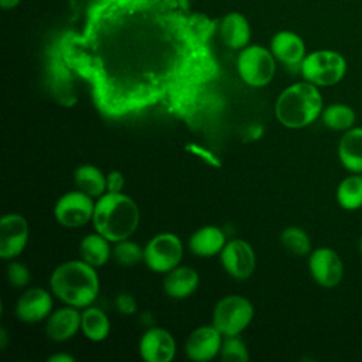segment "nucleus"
<instances>
[{
    "label": "nucleus",
    "mask_w": 362,
    "mask_h": 362,
    "mask_svg": "<svg viewBox=\"0 0 362 362\" xmlns=\"http://www.w3.org/2000/svg\"><path fill=\"white\" fill-rule=\"evenodd\" d=\"M28 223L20 214H7L0 219V257L14 259L25 247Z\"/></svg>",
    "instance_id": "12"
},
{
    "label": "nucleus",
    "mask_w": 362,
    "mask_h": 362,
    "mask_svg": "<svg viewBox=\"0 0 362 362\" xmlns=\"http://www.w3.org/2000/svg\"><path fill=\"white\" fill-rule=\"evenodd\" d=\"M139 352L146 362H171L177 352V344L167 329L154 327L141 335Z\"/></svg>",
    "instance_id": "13"
},
{
    "label": "nucleus",
    "mask_w": 362,
    "mask_h": 362,
    "mask_svg": "<svg viewBox=\"0 0 362 362\" xmlns=\"http://www.w3.org/2000/svg\"><path fill=\"white\" fill-rule=\"evenodd\" d=\"M218 34L223 45L230 49H243L250 42L252 28L249 20L238 11L225 14L218 23Z\"/></svg>",
    "instance_id": "19"
},
{
    "label": "nucleus",
    "mask_w": 362,
    "mask_h": 362,
    "mask_svg": "<svg viewBox=\"0 0 362 362\" xmlns=\"http://www.w3.org/2000/svg\"><path fill=\"white\" fill-rule=\"evenodd\" d=\"M6 273H7V280L10 281V284L14 287H18V288L27 286L31 280V274H30V270L27 269V266L20 262H16V260L8 263Z\"/></svg>",
    "instance_id": "31"
},
{
    "label": "nucleus",
    "mask_w": 362,
    "mask_h": 362,
    "mask_svg": "<svg viewBox=\"0 0 362 362\" xmlns=\"http://www.w3.org/2000/svg\"><path fill=\"white\" fill-rule=\"evenodd\" d=\"M52 310V296L41 287H34L24 291L16 304V315L27 324L40 322L49 317Z\"/></svg>",
    "instance_id": "15"
},
{
    "label": "nucleus",
    "mask_w": 362,
    "mask_h": 362,
    "mask_svg": "<svg viewBox=\"0 0 362 362\" xmlns=\"http://www.w3.org/2000/svg\"><path fill=\"white\" fill-rule=\"evenodd\" d=\"M124 187V175L115 170L106 175V192H122Z\"/></svg>",
    "instance_id": "34"
},
{
    "label": "nucleus",
    "mask_w": 362,
    "mask_h": 362,
    "mask_svg": "<svg viewBox=\"0 0 362 362\" xmlns=\"http://www.w3.org/2000/svg\"><path fill=\"white\" fill-rule=\"evenodd\" d=\"M95 202L86 192L78 189L64 194L54 206V216L65 228H79L93 218Z\"/></svg>",
    "instance_id": "9"
},
{
    "label": "nucleus",
    "mask_w": 362,
    "mask_h": 362,
    "mask_svg": "<svg viewBox=\"0 0 362 362\" xmlns=\"http://www.w3.org/2000/svg\"><path fill=\"white\" fill-rule=\"evenodd\" d=\"M6 346V331L1 329V348Z\"/></svg>",
    "instance_id": "37"
},
{
    "label": "nucleus",
    "mask_w": 362,
    "mask_h": 362,
    "mask_svg": "<svg viewBox=\"0 0 362 362\" xmlns=\"http://www.w3.org/2000/svg\"><path fill=\"white\" fill-rule=\"evenodd\" d=\"M359 252H361V256H362V238L359 240Z\"/></svg>",
    "instance_id": "38"
},
{
    "label": "nucleus",
    "mask_w": 362,
    "mask_h": 362,
    "mask_svg": "<svg viewBox=\"0 0 362 362\" xmlns=\"http://www.w3.org/2000/svg\"><path fill=\"white\" fill-rule=\"evenodd\" d=\"M49 287L64 304L86 308L96 300L100 283L93 266L85 260H69L51 273Z\"/></svg>",
    "instance_id": "2"
},
{
    "label": "nucleus",
    "mask_w": 362,
    "mask_h": 362,
    "mask_svg": "<svg viewBox=\"0 0 362 362\" xmlns=\"http://www.w3.org/2000/svg\"><path fill=\"white\" fill-rule=\"evenodd\" d=\"M139 221L137 204L122 192H105L95 202L93 228L113 243L129 239L136 232Z\"/></svg>",
    "instance_id": "3"
},
{
    "label": "nucleus",
    "mask_w": 362,
    "mask_h": 362,
    "mask_svg": "<svg viewBox=\"0 0 362 362\" xmlns=\"http://www.w3.org/2000/svg\"><path fill=\"white\" fill-rule=\"evenodd\" d=\"M215 28L188 0H98L82 30L58 38L49 55L89 85L106 117L160 106L194 126L219 75Z\"/></svg>",
    "instance_id": "1"
},
{
    "label": "nucleus",
    "mask_w": 362,
    "mask_h": 362,
    "mask_svg": "<svg viewBox=\"0 0 362 362\" xmlns=\"http://www.w3.org/2000/svg\"><path fill=\"white\" fill-rule=\"evenodd\" d=\"M226 245L223 230L214 225H206L197 229L188 239L189 250L199 257H211L219 255Z\"/></svg>",
    "instance_id": "21"
},
{
    "label": "nucleus",
    "mask_w": 362,
    "mask_h": 362,
    "mask_svg": "<svg viewBox=\"0 0 362 362\" xmlns=\"http://www.w3.org/2000/svg\"><path fill=\"white\" fill-rule=\"evenodd\" d=\"M82 313L74 305H65L51 313L47 318L45 334L54 342H65L81 329Z\"/></svg>",
    "instance_id": "18"
},
{
    "label": "nucleus",
    "mask_w": 362,
    "mask_h": 362,
    "mask_svg": "<svg viewBox=\"0 0 362 362\" xmlns=\"http://www.w3.org/2000/svg\"><path fill=\"white\" fill-rule=\"evenodd\" d=\"M345 57L334 49H315L308 52L301 65L300 74L304 81L315 86H332L341 82L346 74Z\"/></svg>",
    "instance_id": "5"
},
{
    "label": "nucleus",
    "mask_w": 362,
    "mask_h": 362,
    "mask_svg": "<svg viewBox=\"0 0 362 362\" xmlns=\"http://www.w3.org/2000/svg\"><path fill=\"white\" fill-rule=\"evenodd\" d=\"M308 270L313 280L324 287L338 286L344 277V263L331 247H317L308 256Z\"/></svg>",
    "instance_id": "10"
},
{
    "label": "nucleus",
    "mask_w": 362,
    "mask_h": 362,
    "mask_svg": "<svg viewBox=\"0 0 362 362\" xmlns=\"http://www.w3.org/2000/svg\"><path fill=\"white\" fill-rule=\"evenodd\" d=\"M322 95L318 86L301 81L287 86L274 105L276 119L287 129H303L314 123L322 112Z\"/></svg>",
    "instance_id": "4"
},
{
    "label": "nucleus",
    "mask_w": 362,
    "mask_h": 362,
    "mask_svg": "<svg viewBox=\"0 0 362 362\" xmlns=\"http://www.w3.org/2000/svg\"><path fill=\"white\" fill-rule=\"evenodd\" d=\"M74 181L78 189L86 192L92 198H99L106 191V175L92 164L79 165L74 173Z\"/></svg>",
    "instance_id": "25"
},
{
    "label": "nucleus",
    "mask_w": 362,
    "mask_h": 362,
    "mask_svg": "<svg viewBox=\"0 0 362 362\" xmlns=\"http://www.w3.org/2000/svg\"><path fill=\"white\" fill-rule=\"evenodd\" d=\"M221 359L223 362H246L249 361V352L245 342L239 335L225 337L221 346Z\"/></svg>",
    "instance_id": "30"
},
{
    "label": "nucleus",
    "mask_w": 362,
    "mask_h": 362,
    "mask_svg": "<svg viewBox=\"0 0 362 362\" xmlns=\"http://www.w3.org/2000/svg\"><path fill=\"white\" fill-rule=\"evenodd\" d=\"M276 58L270 48L259 44H249L239 51L236 69L240 79L252 86L262 88L269 85L276 74Z\"/></svg>",
    "instance_id": "6"
},
{
    "label": "nucleus",
    "mask_w": 362,
    "mask_h": 362,
    "mask_svg": "<svg viewBox=\"0 0 362 362\" xmlns=\"http://www.w3.org/2000/svg\"><path fill=\"white\" fill-rule=\"evenodd\" d=\"M222 341L223 335L214 325L198 327L185 341V354L191 361L208 362L219 355Z\"/></svg>",
    "instance_id": "14"
},
{
    "label": "nucleus",
    "mask_w": 362,
    "mask_h": 362,
    "mask_svg": "<svg viewBox=\"0 0 362 362\" xmlns=\"http://www.w3.org/2000/svg\"><path fill=\"white\" fill-rule=\"evenodd\" d=\"M338 158L345 170L362 174V127H352L344 132L338 143Z\"/></svg>",
    "instance_id": "22"
},
{
    "label": "nucleus",
    "mask_w": 362,
    "mask_h": 362,
    "mask_svg": "<svg viewBox=\"0 0 362 362\" xmlns=\"http://www.w3.org/2000/svg\"><path fill=\"white\" fill-rule=\"evenodd\" d=\"M48 85L55 102L64 107L76 103L78 96L74 86V74L55 57H48Z\"/></svg>",
    "instance_id": "16"
},
{
    "label": "nucleus",
    "mask_w": 362,
    "mask_h": 362,
    "mask_svg": "<svg viewBox=\"0 0 362 362\" xmlns=\"http://www.w3.org/2000/svg\"><path fill=\"white\" fill-rule=\"evenodd\" d=\"M185 150L197 157H199L202 161H205L208 165L211 167H215V168H219L222 165V163L219 161V158L212 153L209 151L208 148L197 144V143H189L185 146Z\"/></svg>",
    "instance_id": "32"
},
{
    "label": "nucleus",
    "mask_w": 362,
    "mask_h": 362,
    "mask_svg": "<svg viewBox=\"0 0 362 362\" xmlns=\"http://www.w3.org/2000/svg\"><path fill=\"white\" fill-rule=\"evenodd\" d=\"M337 201L345 211H356L362 206V174L351 173L338 184Z\"/></svg>",
    "instance_id": "27"
},
{
    "label": "nucleus",
    "mask_w": 362,
    "mask_h": 362,
    "mask_svg": "<svg viewBox=\"0 0 362 362\" xmlns=\"http://www.w3.org/2000/svg\"><path fill=\"white\" fill-rule=\"evenodd\" d=\"M184 249L181 239L171 232L153 236L144 246L146 266L156 273H168L177 267L182 259Z\"/></svg>",
    "instance_id": "8"
},
{
    "label": "nucleus",
    "mask_w": 362,
    "mask_h": 362,
    "mask_svg": "<svg viewBox=\"0 0 362 362\" xmlns=\"http://www.w3.org/2000/svg\"><path fill=\"white\" fill-rule=\"evenodd\" d=\"M322 124L335 132H346L355 126L356 113L345 103H332L321 112Z\"/></svg>",
    "instance_id": "26"
},
{
    "label": "nucleus",
    "mask_w": 362,
    "mask_h": 362,
    "mask_svg": "<svg viewBox=\"0 0 362 362\" xmlns=\"http://www.w3.org/2000/svg\"><path fill=\"white\" fill-rule=\"evenodd\" d=\"M116 308L119 310L120 314L123 315H132L136 313L137 310V303L134 300V297L132 294L127 293H122L116 297Z\"/></svg>",
    "instance_id": "33"
},
{
    "label": "nucleus",
    "mask_w": 362,
    "mask_h": 362,
    "mask_svg": "<svg viewBox=\"0 0 362 362\" xmlns=\"http://www.w3.org/2000/svg\"><path fill=\"white\" fill-rule=\"evenodd\" d=\"M113 257L122 266H134L144 259V247L141 249L137 243L123 239L115 243Z\"/></svg>",
    "instance_id": "29"
},
{
    "label": "nucleus",
    "mask_w": 362,
    "mask_h": 362,
    "mask_svg": "<svg viewBox=\"0 0 362 362\" xmlns=\"http://www.w3.org/2000/svg\"><path fill=\"white\" fill-rule=\"evenodd\" d=\"M199 284V274L189 266H177L165 273L163 288L164 293L175 300L189 297Z\"/></svg>",
    "instance_id": "20"
},
{
    "label": "nucleus",
    "mask_w": 362,
    "mask_h": 362,
    "mask_svg": "<svg viewBox=\"0 0 362 362\" xmlns=\"http://www.w3.org/2000/svg\"><path fill=\"white\" fill-rule=\"evenodd\" d=\"M221 255V263L225 272L236 280L249 279L256 267V256L253 247L243 239H232L226 242Z\"/></svg>",
    "instance_id": "11"
},
{
    "label": "nucleus",
    "mask_w": 362,
    "mask_h": 362,
    "mask_svg": "<svg viewBox=\"0 0 362 362\" xmlns=\"http://www.w3.org/2000/svg\"><path fill=\"white\" fill-rule=\"evenodd\" d=\"M21 0H0V6L3 10H13L20 4Z\"/></svg>",
    "instance_id": "36"
},
{
    "label": "nucleus",
    "mask_w": 362,
    "mask_h": 362,
    "mask_svg": "<svg viewBox=\"0 0 362 362\" xmlns=\"http://www.w3.org/2000/svg\"><path fill=\"white\" fill-rule=\"evenodd\" d=\"M280 240L283 246L296 256H305L311 253V240L308 233L298 226H287L281 235Z\"/></svg>",
    "instance_id": "28"
},
{
    "label": "nucleus",
    "mask_w": 362,
    "mask_h": 362,
    "mask_svg": "<svg viewBox=\"0 0 362 362\" xmlns=\"http://www.w3.org/2000/svg\"><path fill=\"white\" fill-rule=\"evenodd\" d=\"M75 358L68 355V354H57L48 358V362H74Z\"/></svg>",
    "instance_id": "35"
},
{
    "label": "nucleus",
    "mask_w": 362,
    "mask_h": 362,
    "mask_svg": "<svg viewBox=\"0 0 362 362\" xmlns=\"http://www.w3.org/2000/svg\"><path fill=\"white\" fill-rule=\"evenodd\" d=\"M109 243L110 240H107L98 232L86 235L79 243L81 259L93 267H100L106 264L112 255Z\"/></svg>",
    "instance_id": "23"
},
{
    "label": "nucleus",
    "mask_w": 362,
    "mask_h": 362,
    "mask_svg": "<svg viewBox=\"0 0 362 362\" xmlns=\"http://www.w3.org/2000/svg\"><path fill=\"white\" fill-rule=\"evenodd\" d=\"M255 310L249 298L230 294L221 298L212 313V325L223 335H240L252 322Z\"/></svg>",
    "instance_id": "7"
},
{
    "label": "nucleus",
    "mask_w": 362,
    "mask_h": 362,
    "mask_svg": "<svg viewBox=\"0 0 362 362\" xmlns=\"http://www.w3.org/2000/svg\"><path fill=\"white\" fill-rule=\"evenodd\" d=\"M270 51L274 58L286 66H298L307 55L304 40L294 31L281 30L270 40Z\"/></svg>",
    "instance_id": "17"
},
{
    "label": "nucleus",
    "mask_w": 362,
    "mask_h": 362,
    "mask_svg": "<svg viewBox=\"0 0 362 362\" xmlns=\"http://www.w3.org/2000/svg\"><path fill=\"white\" fill-rule=\"evenodd\" d=\"M81 331L89 341L102 342L110 332V320L105 311L89 305L82 313Z\"/></svg>",
    "instance_id": "24"
}]
</instances>
